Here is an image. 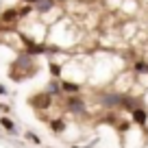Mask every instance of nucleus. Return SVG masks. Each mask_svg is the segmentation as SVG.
I'll use <instances>...</instances> for the list:
<instances>
[{"label": "nucleus", "instance_id": "15", "mask_svg": "<svg viewBox=\"0 0 148 148\" xmlns=\"http://www.w3.org/2000/svg\"><path fill=\"white\" fill-rule=\"evenodd\" d=\"M0 111H2V116H9L11 107H9V105H0Z\"/></svg>", "mask_w": 148, "mask_h": 148}, {"label": "nucleus", "instance_id": "4", "mask_svg": "<svg viewBox=\"0 0 148 148\" xmlns=\"http://www.w3.org/2000/svg\"><path fill=\"white\" fill-rule=\"evenodd\" d=\"M122 96H124L122 92H105L100 96V105L105 109H116V107L122 105Z\"/></svg>", "mask_w": 148, "mask_h": 148}, {"label": "nucleus", "instance_id": "6", "mask_svg": "<svg viewBox=\"0 0 148 148\" xmlns=\"http://www.w3.org/2000/svg\"><path fill=\"white\" fill-rule=\"evenodd\" d=\"M57 7H59V2H57V0H39V2H35V5H33V9H35V13L46 15V13H50V11H55Z\"/></svg>", "mask_w": 148, "mask_h": 148}, {"label": "nucleus", "instance_id": "3", "mask_svg": "<svg viewBox=\"0 0 148 148\" xmlns=\"http://www.w3.org/2000/svg\"><path fill=\"white\" fill-rule=\"evenodd\" d=\"M28 105H31L33 109H50L52 107V96L44 89V92H39V94H33V96L28 98Z\"/></svg>", "mask_w": 148, "mask_h": 148}, {"label": "nucleus", "instance_id": "5", "mask_svg": "<svg viewBox=\"0 0 148 148\" xmlns=\"http://www.w3.org/2000/svg\"><path fill=\"white\" fill-rule=\"evenodd\" d=\"M65 109L70 111V113H74V116H83L85 113V102L83 98L76 94V96H68V100H65Z\"/></svg>", "mask_w": 148, "mask_h": 148}, {"label": "nucleus", "instance_id": "10", "mask_svg": "<svg viewBox=\"0 0 148 148\" xmlns=\"http://www.w3.org/2000/svg\"><path fill=\"white\" fill-rule=\"evenodd\" d=\"M46 92L50 94L52 98H55V96H61V94H63V89H61V81H59V79H52L50 83H48Z\"/></svg>", "mask_w": 148, "mask_h": 148}, {"label": "nucleus", "instance_id": "19", "mask_svg": "<svg viewBox=\"0 0 148 148\" xmlns=\"http://www.w3.org/2000/svg\"><path fill=\"white\" fill-rule=\"evenodd\" d=\"M48 148H50V146H48Z\"/></svg>", "mask_w": 148, "mask_h": 148}, {"label": "nucleus", "instance_id": "17", "mask_svg": "<svg viewBox=\"0 0 148 148\" xmlns=\"http://www.w3.org/2000/svg\"><path fill=\"white\" fill-rule=\"evenodd\" d=\"M22 2H26V5H35V2H39V0H22Z\"/></svg>", "mask_w": 148, "mask_h": 148}, {"label": "nucleus", "instance_id": "11", "mask_svg": "<svg viewBox=\"0 0 148 148\" xmlns=\"http://www.w3.org/2000/svg\"><path fill=\"white\" fill-rule=\"evenodd\" d=\"M133 74L139 76V74H148V61L146 59H137L133 63Z\"/></svg>", "mask_w": 148, "mask_h": 148}, {"label": "nucleus", "instance_id": "8", "mask_svg": "<svg viewBox=\"0 0 148 148\" xmlns=\"http://www.w3.org/2000/svg\"><path fill=\"white\" fill-rule=\"evenodd\" d=\"M131 116H133V122H135V124H139V126H144V124H146V120H148V113H146L144 107H137L135 111H131Z\"/></svg>", "mask_w": 148, "mask_h": 148}, {"label": "nucleus", "instance_id": "12", "mask_svg": "<svg viewBox=\"0 0 148 148\" xmlns=\"http://www.w3.org/2000/svg\"><path fill=\"white\" fill-rule=\"evenodd\" d=\"M48 126H50V131L52 133H57V135H61L65 131V122L61 120V118H55V120H50L48 122Z\"/></svg>", "mask_w": 148, "mask_h": 148}, {"label": "nucleus", "instance_id": "9", "mask_svg": "<svg viewBox=\"0 0 148 148\" xmlns=\"http://www.w3.org/2000/svg\"><path fill=\"white\" fill-rule=\"evenodd\" d=\"M0 126L7 131V133H11V135H15L18 133V126H15V122L11 120L9 116H0Z\"/></svg>", "mask_w": 148, "mask_h": 148}, {"label": "nucleus", "instance_id": "14", "mask_svg": "<svg viewBox=\"0 0 148 148\" xmlns=\"http://www.w3.org/2000/svg\"><path fill=\"white\" fill-rule=\"evenodd\" d=\"M24 137H26V142H31L33 146H39V144H42L39 135H37V133H33V131H26V133H24Z\"/></svg>", "mask_w": 148, "mask_h": 148}, {"label": "nucleus", "instance_id": "1", "mask_svg": "<svg viewBox=\"0 0 148 148\" xmlns=\"http://www.w3.org/2000/svg\"><path fill=\"white\" fill-rule=\"evenodd\" d=\"M37 63H35V57L26 55V52H20L15 57V61L11 63V70H9V79L15 81V83H22L24 79L28 76H35L37 74Z\"/></svg>", "mask_w": 148, "mask_h": 148}, {"label": "nucleus", "instance_id": "18", "mask_svg": "<svg viewBox=\"0 0 148 148\" xmlns=\"http://www.w3.org/2000/svg\"><path fill=\"white\" fill-rule=\"evenodd\" d=\"M57 2H59V5H63V2H70V0H57Z\"/></svg>", "mask_w": 148, "mask_h": 148}, {"label": "nucleus", "instance_id": "7", "mask_svg": "<svg viewBox=\"0 0 148 148\" xmlns=\"http://www.w3.org/2000/svg\"><path fill=\"white\" fill-rule=\"evenodd\" d=\"M61 89H63L65 96H76V94H81V85L74 83V81H61Z\"/></svg>", "mask_w": 148, "mask_h": 148}, {"label": "nucleus", "instance_id": "2", "mask_svg": "<svg viewBox=\"0 0 148 148\" xmlns=\"http://www.w3.org/2000/svg\"><path fill=\"white\" fill-rule=\"evenodd\" d=\"M20 20H22V15H20V7H9V9H5L2 13H0V24H2L5 28H13Z\"/></svg>", "mask_w": 148, "mask_h": 148}, {"label": "nucleus", "instance_id": "13", "mask_svg": "<svg viewBox=\"0 0 148 148\" xmlns=\"http://www.w3.org/2000/svg\"><path fill=\"white\" fill-rule=\"evenodd\" d=\"M48 72H50L52 79H59V76H61V63H57V61H50V63H48Z\"/></svg>", "mask_w": 148, "mask_h": 148}, {"label": "nucleus", "instance_id": "16", "mask_svg": "<svg viewBox=\"0 0 148 148\" xmlns=\"http://www.w3.org/2000/svg\"><path fill=\"white\" fill-rule=\"evenodd\" d=\"M7 94H9V89H7L2 83H0V96H7Z\"/></svg>", "mask_w": 148, "mask_h": 148}]
</instances>
